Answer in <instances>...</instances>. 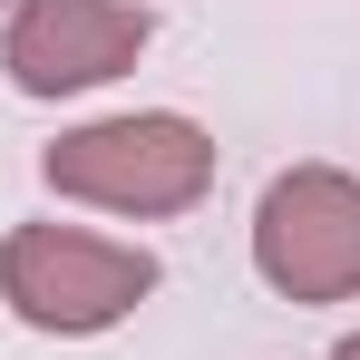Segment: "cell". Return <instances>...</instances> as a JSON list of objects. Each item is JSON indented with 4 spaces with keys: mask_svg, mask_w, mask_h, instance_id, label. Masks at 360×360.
Masks as SVG:
<instances>
[{
    "mask_svg": "<svg viewBox=\"0 0 360 360\" xmlns=\"http://www.w3.org/2000/svg\"><path fill=\"white\" fill-rule=\"evenodd\" d=\"M146 30L156 20L136 0H20L10 10V39H0V68L30 98H68V88H98V78L136 68Z\"/></svg>",
    "mask_w": 360,
    "mask_h": 360,
    "instance_id": "4",
    "label": "cell"
},
{
    "mask_svg": "<svg viewBox=\"0 0 360 360\" xmlns=\"http://www.w3.org/2000/svg\"><path fill=\"white\" fill-rule=\"evenodd\" d=\"M49 185L68 205H98V214H185L214 185V136L195 117H176V108L98 117V127H68L49 146Z\"/></svg>",
    "mask_w": 360,
    "mask_h": 360,
    "instance_id": "1",
    "label": "cell"
},
{
    "mask_svg": "<svg viewBox=\"0 0 360 360\" xmlns=\"http://www.w3.org/2000/svg\"><path fill=\"white\" fill-rule=\"evenodd\" d=\"M331 360H360V331H351V341H341V351H331Z\"/></svg>",
    "mask_w": 360,
    "mask_h": 360,
    "instance_id": "5",
    "label": "cell"
},
{
    "mask_svg": "<svg viewBox=\"0 0 360 360\" xmlns=\"http://www.w3.org/2000/svg\"><path fill=\"white\" fill-rule=\"evenodd\" d=\"M253 263L283 302H351L360 292V176L292 166L253 205Z\"/></svg>",
    "mask_w": 360,
    "mask_h": 360,
    "instance_id": "3",
    "label": "cell"
},
{
    "mask_svg": "<svg viewBox=\"0 0 360 360\" xmlns=\"http://www.w3.org/2000/svg\"><path fill=\"white\" fill-rule=\"evenodd\" d=\"M156 292V253L108 234H78V224H20L0 243V302L30 321V331H108L136 302Z\"/></svg>",
    "mask_w": 360,
    "mask_h": 360,
    "instance_id": "2",
    "label": "cell"
}]
</instances>
